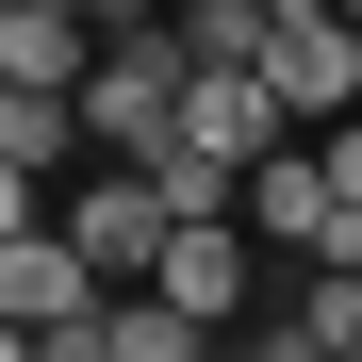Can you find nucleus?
Listing matches in <instances>:
<instances>
[{"label": "nucleus", "instance_id": "39448f33", "mask_svg": "<svg viewBox=\"0 0 362 362\" xmlns=\"http://www.w3.org/2000/svg\"><path fill=\"white\" fill-rule=\"evenodd\" d=\"M0 313H17V329H99L115 280L66 247V230H17V247H0Z\"/></svg>", "mask_w": 362, "mask_h": 362}, {"label": "nucleus", "instance_id": "f03ea898", "mask_svg": "<svg viewBox=\"0 0 362 362\" xmlns=\"http://www.w3.org/2000/svg\"><path fill=\"white\" fill-rule=\"evenodd\" d=\"M264 83H280V115H296V132H346V115H362V0H280V17H264Z\"/></svg>", "mask_w": 362, "mask_h": 362}, {"label": "nucleus", "instance_id": "20e7f679", "mask_svg": "<svg viewBox=\"0 0 362 362\" xmlns=\"http://www.w3.org/2000/svg\"><path fill=\"white\" fill-rule=\"evenodd\" d=\"M181 148H198V165H230V181H264V165H296V115H280V83H264V66H198Z\"/></svg>", "mask_w": 362, "mask_h": 362}, {"label": "nucleus", "instance_id": "7ed1b4c3", "mask_svg": "<svg viewBox=\"0 0 362 362\" xmlns=\"http://www.w3.org/2000/svg\"><path fill=\"white\" fill-rule=\"evenodd\" d=\"M66 247L99 264V280H165V247H181V214H165V181L148 165H99V181H66Z\"/></svg>", "mask_w": 362, "mask_h": 362}, {"label": "nucleus", "instance_id": "6e6552de", "mask_svg": "<svg viewBox=\"0 0 362 362\" xmlns=\"http://www.w3.org/2000/svg\"><path fill=\"white\" fill-rule=\"evenodd\" d=\"M198 346H214V329H181L165 296H115V362H198Z\"/></svg>", "mask_w": 362, "mask_h": 362}, {"label": "nucleus", "instance_id": "9d476101", "mask_svg": "<svg viewBox=\"0 0 362 362\" xmlns=\"http://www.w3.org/2000/svg\"><path fill=\"white\" fill-rule=\"evenodd\" d=\"M247 362H329V346L296 329V313H264V329H247Z\"/></svg>", "mask_w": 362, "mask_h": 362}, {"label": "nucleus", "instance_id": "f257e3e1", "mask_svg": "<svg viewBox=\"0 0 362 362\" xmlns=\"http://www.w3.org/2000/svg\"><path fill=\"white\" fill-rule=\"evenodd\" d=\"M181 99H198V66H181V17H115L99 83H83L99 165H165V148H181Z\"/></svg>", "mask_w": 362, "mask_h": 362}, {"label": "nucleus", "instance_id": "1a4fd4ad", "mask_svg": "<svg viewBox=\"0 0 362 362\" xmlns=\"http://www.w3.org/2000/svg\"><path fill=\"white\" fill-rule=\"evenodd\" d=\"M0 362H115V313L99 329H0Z\"/></svg>", "mask_w": 362, "mask_h": 362}, {"label": "nucleus", "instance_id": "423d86ee", "mask_svg": "<svg viewBox=\"0 0 362 362\" xmlns=\"http://www.w3.org/2000/svg\"><path fill=\"white\" fill-rule=\"evenodd\" d=\"M247 280H264V247H247V230H181L148 296H165L181 329H214V313H247Z\"/></svg>", "mask_w": 362, "mask_h": 362}, {"label": "nucleus", "instance_id": "0eeeda50", "mask_svg": "<svg viewBox=\"0 0 362 362\" xmlns=\"http://www.w3.org/2000/svg\"><path fill=\"white\" fill-rule=\"evenodd\" d=\"M264 17L280 0H181V66H264Z\"/></svg>", "mask_w": 362, "mask_h": 362}]
</instances>
